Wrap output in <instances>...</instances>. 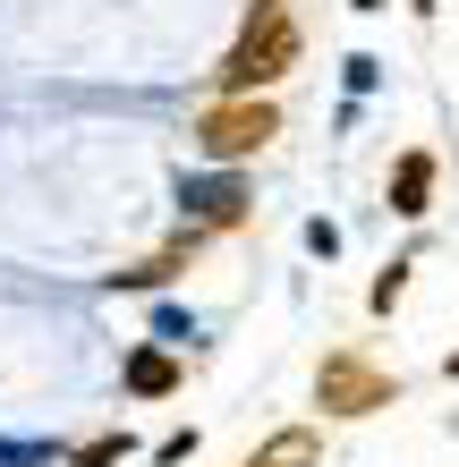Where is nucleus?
Here are the masks:
<instances>
[{"mask_svg":"<svg viewBox=\"0 0 459 467\" xmlns=\"http://www.w3.org/2000/svg\"><path fill=\"white\" fill-rule=\"evenodd\" d=\"M298 60V35H289V9L281 0H264L256 9V26H247V43L230 51V86L238 94H256V86H273V77Z\"/></svg>","mask_w":459,"mask_h":467,"instance_id":"1","label":"nucleus"},{"mask_svg":"<svg viewBox=\"0 0 459 467\" xmlns=\"http://www.w3.org/2000/svg\"><path fill=\"white\" fill-rule=\"evenodd\" d=\"M273 102H256V94H230L222 102V111H213L204 119V145L213 153H222V161H238V153H264V145H273Z\"/></svg>","mask_w":459,"mask_h":467,"instance_id":"2","label":"nucleus"},{"mask_svg":"<svg viewBox=\"0 0 459 467\" xmlns=\"http://www.w3.org/2000/svg\"><path fill=\"white\" fill-rule=\"evenodd\" d=\"M374 400H383V382H374L366 366H349V357L323 374V408H374Z\"/></svg>","mask_w":459,"mask_h":467,"instance_id":"3","label":"nucleus"},{"mask_svg":"<svg viewBox=\"0 0 459 467\" xmlns=\"http://www.w3.org/2000/svg\"><path fill=\"white\" fill-rule=\"evenodd\" d=\"M247 467H315V433H273L264 459H247Z\"/></svg>","mask_w":459,"mask_h":467,"instance_id":"4","label":"nucleus"}]
</instances>
